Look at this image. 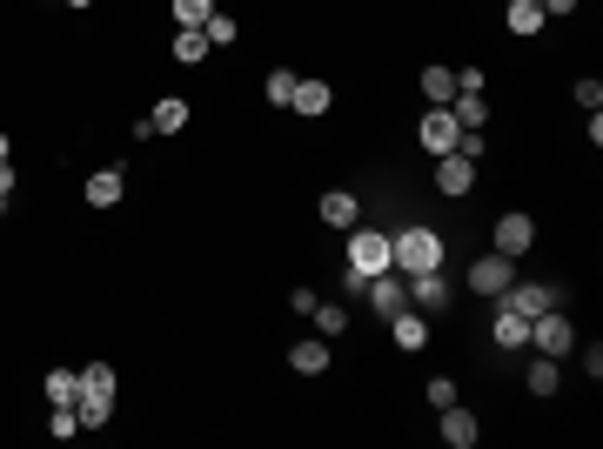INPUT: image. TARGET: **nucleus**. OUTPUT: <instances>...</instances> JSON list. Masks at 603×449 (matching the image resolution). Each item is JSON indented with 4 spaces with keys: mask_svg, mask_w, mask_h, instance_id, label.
Instances as JSON below:
<instances>
[{
    "mask_svg": "<svg viewBox=\"0 0 603 449\" xmlns=\"http://www.w3.org/2000/svg\"><path fill=\"white\" fill-rule=\"evenodd\" d=\"M389 255H396V269L402 275H429V269H443V235L423 222H409L389 235Z\"/></svg>",
    "mask_w": 603,
    "mask_h": 449,
    "instance_id": "obj_1",
    "label": "nucleus"
},
{
    "mask_svg": "<svg viewBox=\"0 0 603 449\" xmlns=\"http://www.w3.org/2000/svg\"><path fill=\"white\" fill-rule=\"evenodd\" d=\"M74 416H81V429H108V416H114V369L108 362H88V369H81Z\"/></svg>",
    "mask_w": 603,
    "mask_h": 449,
    "instance_id": "obj_2",
    "label": "nucleus"
},
{
    "mask_svg": "<svg viewBox=\"0 0 603 449\" xmlns=\"http://www.w3.org/2000/svg\"><path fill=\"white\" fill-rule=\"evenodd\" d=\"M382 269H396V255H389V235L382 228H349V275H382Z\"/></svg>",
    "mask_w": 603,
    "mask_h": 449,
    "instance_id": "obj_3",
    "label": "nucleus"
},
{
    "mask_svg": "<svg viewBox=\"0 0 603 449\" xmlns=\"http://www.w3.org/2000/svg\"><path fill=\"white\" fill-rule=\"evenodd\" d=\"M530 342H536V356H570V349H577V329H570V322H563L557 309H543V315H530Z\"/></svg>",
    "mask_w": 603,
    "mask_h": 449,
    "instance_id": "obj_4",
    "label": "nucleus"
},
{
    "mask_svg": "<svg viewBox=\"0 0 603 449\" xmlns=\"http://www.w3.org/2000/svg\"><path fill=\"white\" fill-rule=\"evenodd\" d=\"M416 141H423V155H456L463 128H456V114H449V108H429L423 128H416Z\"/></svg>",
    "mask_w": 603,
    "mask_h": 449,
    "instance_id": "obj_5",
    "label": "nucleus"
},
{
    "mask_svg": "<svg viewBox=\"0 0 603 449\" xmlns=\"http://www.w3.org/2000/svg\"><path fill=\"white\" fill-rule=\"evenodd\" d=\"M510 282H516L510 255H476V269H469V289H476V295H503Z\"/></svg>",
    "mask_w": 603,
    "mask_h": 449,
    "instance_id": "obj_6",
    "label": "nucleus"
},
{
    "mask_svg": "<svg viewBox=\"0 0 603 449\" xmlns=\"http://www.w3.org/2000/svg\"><path fill=\"white\" fill-rule=\"evenodd\" d=\"M530 242H536V222L530 215H496V255H530Z\"/></svg>",
    "mask_w": 603,
    "mask_h": 449,
    "instance_id": "obj_7",
    "label": "nucleus"
},
{
    "mask_svg": "<svg viewBox=\"0 0 603 449\" xmlns=\"http://www.w3.org/2000/svg\"><path fill=\"white\" fill-rule=\"evenodd\" d=\"M496 302H503V309H516V315H543V309H557V289H543V282H510Z\"/></svg>",
    "mask_w": 603,
    "mask_h": 449,
    "instance_id": "obj_8",
    "label": "nucleus"
},
{
    "mask_svg": "<svg viewBox=\"0 0 603 449\" xmlns=\"http://www.w3.org/2000/svg\"><path fill=\"white\" fill-rule=\"evenodd\" d=\"M362 295H369V302H376V315H396V309H409V282H402V275H369V282H362Z\"/></svg>",
    "mask_w": 603,
    "mask_h": 449,
    "instance_id": "obj_9",
    "label": "nucleus"
},
{
    "mask_svg": "<svg viewBox=\"0 0 603 449\" xmlns=\"http://www.w3.org/2000/svg\"><path fill=\"white\" fill-rule=\"evenodd\" d=\"M436 188H443L449 202L469 195V188H476V161H469V155H436Z\"/></svg>",
    "mask_w": 603,
    "mask_h": 449,
    "instance_id": "obj_10",
    "label": "nucleus"
},
{
    "mask_svg": "<svg viewBox=\"0 0 603 449\" xmlns=\"http://www.w3.org/2000/svg\"><path fill=\"white\" fill-rule=\"evenodd\" d=\"M409 302H416L423 315L449 309V282H443V269H429V275H409Z\"/></svg>",
    "mask_w": 603,
    "mask_h": 449,
    "instance_id": "obj_11",
    "label": "nucleus"
},
{
    "mask_svg": "<svg viewBox=\"0 0 603 449\" xmlns=\"http://www.w3.org/2000/svg\"><path fill=\"white\" fill-rule=\"evenodd\" d=\"M476 436H483V423H476L463 403H449V409H443V443H449V449H476Z\"/></svg>",
    "mask_w": 603,
    "mask_h": 449,
    "instance_id": "obj_12",
    "label": "nucleus"
},
{
    "mask_svg": "<svg viewBox=\"0 0 603 449\" xmlns=\"http://www.w3.org/2000/svg\"><path fill=\"white\" fill-rule=\"evenodd\" d=\"M289 369H295V376H329V336L295 342V349H289Z\"/></svg>",
    "mask_w": 603,
    "mask_h": 449,
    "instance_id": "obj_13",
    "label": "nucleus"
},
{
    "mask_svg": "<svg viewBox=\"0 0 603 449\" xmlns=\"http://www.w3.org/2000/svg\"><path fill=\"white\" fill-rule=\"evenodd\" d=\"M148 128H155V135H181V128H188V101H181V94H161L155 108H148Z\"/></svg>",
    "mask_w": 603,
    "mask_h": 449,
    "instance_id": "obj_14",
    "label": "nucleus"
},
{
    "mask_svg": "<svg viewBox=\"0 0 603 449\" xmlns=\"http://www.w3.org/2000/svg\"><path fill=\"white\" fill-rule=\"evenodd\" d=\"M389 322H396V349H423L429 342V315L423 309H396Z\"/></svg>",
    "mask_w": 603,
    "mask_h": 449,
    "instance_id": "obj_15",
    "label": "nucleus"
},
{
    "mask_svg": "<svg viewBox=\"0 0 603 449\" xmlns=\"http://www.w3.org/2000/svg\"><path fill=\"white\" fill-rule=\"evenodd\" d=\"M289 108H295V114H309V121H315V114H329V108H335L329 81H295V101H289Z\"/></svg>",
    "mask_w": 603,
    "mask_h": 449,
    "instance_id": "obj_16",
    "label": "nucleus"
},
{
    "mask_svg": "<svg viewBox=\"0 0 603 449\" xmlns=\"http://www.w3.org/2000/svg\"><path fill=\"white\" fill-rule=\"evenodd\" d=\"M128 195V181H121V168H101V175H88V208H114Z\"/></svg>",
    "mask_w": 603,
    "mask_h": 449,
    "instance_id": "obj_17",
    "label": "nucleus"
},
{
    "mask_svg": "<svg viewBox=\"0 0 603 449\" xmlns=\"http://www.w3.org/2000/svg\"><path fill=\"white\" fill-rule=\"evenodd\" d=\"M523 342H530V315H516V309L496 302V349H523Z\"/></svg>",
    "mask_w": 603,
    "mask_h": 449,
    "instance_id": "obj_18",
    "label": "nucleus"
},
{
    "mask_svg": "<svg viewBox=\"0 0 603 449\" xmlns=\"http://www.w3.org/2000/svg\"><path fill=\"white\" fill-rule=\"evenodd\" d=\"M356 195H349V188H329V195H322V222L329 228H356Z\"/></svg>",
    "mask_w": 603,
    "mask_h": 449,
    "instance_id": "obj_19",
    "label": "nucleus"
},
{
    "mask_svg": "<svg viewBox=\"0 0 603 449\" xmlns=\"http://www.w3.org/2000/svg\"><path fill=\"white\" fill-rule=\"evenodd\" d=\"M543 21H550V14H543L536 0H510V7H503V27H510V34H523V41H530Z\"/></svg>",
    "mask_w": 603,
    "mask_h": 449,
    "instance_id": "obj_20",
    "label": "nucleus"
},
{
    "mask_svg": "<svg viewBox=\"0 0 603 449\" xmlns=\"http://www.w3.org/2000/svg\"><path fill=\"white\" fill-rule=\"evenodd\" d=\"M423 101L429 108H449L456 101V68H423Z\"/></svg>",
    "mask_w": 603,
    "mask_h": 449,
    "instance_id": "obj_21",
    "label": "nucleus"
},
{
    "mask_svg": "<svg viewBox=\"0 0 603 449\" xmlns=\"http://www.w3.org/2000/svg\"><path fill=\"white\" fill-rule=\"evenodd\" d=\"M74 396H81V369H47V403L74 409Z\"/></svg>",
    "mask_w": 603,
    "mask_h": 449,
    "instance_id": "obj_22",
    "label": "nucleus"
},
{
    "mask_svg": "<svg viewBox=\"0 0 603 449\" xmlns=\"http://www.w3.org/2000/svg\"><path fill=\"white\" fill-rule=\"evenodd\" d=\"M523 382H530V396H550V389L563 382V362H557V356H536V362H530V376H523Z\"/></svg>",
    "mask_w": 603,
    "mask_h": 449,
    "instance_id": "obj_23",
    "label": "nucleus"
},
{
    "mask_svg": "<svg viewBox=\"0 0 603 449\" xmlns=\"http://www.w3.org/2000/svg\"><path fill=\"white\" fill-rule=\"evenodd\" d=\"M175 61H181V68L208 61V34H201V27H181V34H175Z\"/></svg>",
    "mask_w": 603,
    "mask_h": 449,
    "instance_id": "obj_24",
    "label": "nucleus"
},
{
    "mask_svg": "<svg viewBox=\"0 0 603 449\" xmlns=\"http://www.w3.org/2000/svg\"><path fill=\"white\" fill-rule=\"evenodd\" d=\"M309 315H315V329H322V336H329V342L342 336V329H349V309H342V302H315Z\"/></svg>",
    "mask_w": 603,
    "mask_h": 449,
    "instance_id": "obj_25",
    "label": "nucleus"
},
{
    "mask_svg": "<svg viewBox=\"0 0 603 449\" xmlns=\"http://www.w3.org/2000/svg\"><path fill=\"white\" fill-rule=\"evenodd\" d=\"M201 34H208V47H228L235 34H242V21H235V14H208V21H201Z\"/></svg>",
    "mask_w": 603,
    "mask_h": 449,
    "instance_id": "obj_26",
    "label": "nucleus"
},
{
    "mask_svg": "<svg viewBox=\"0 0 603 449\" xmlns=\"http://www.w3.org/2000/svg\"><path fill=\"white\" fill-rule=\"evenodd\" d=\"M268 101H275V108H289L295 101V74L289 68H268Z\"/></svg>",
    "mask_w": 603,
    "mask_h": 449,
    "instance_id": "obj_27",
    "label": "nucleus"
},
{
    "mask_svg": "<svg viewBox=\"0 0 603 449\" xmlns=\"http://www.w3.org/2000/svg\"><path fill=\"white\" fill-rule=\"evenodd\" d=\"M47 436H54V443H67V436H81V416H74V409H54V416H47Z\"/></svg>",
    "mask_w": 603,
    "mask_h": 449,
    "instance_id": "obj_28",
    "label": "nucleus"
},
{
    "mask_svg": "<svg viewBox=\"0 0 603 449\" xmlns=\"http://www.w3.org/2000/svg\"><path fill=\"white\" fill-rule=\"evenodd\" d=\"M208 14H215V0H175V21L181 27H201Z\"/></svg>",
    "mask_w": 603,
    "mask_h": 449,
    "instance_id": "obj_29",
    "label": "nucleus"
},
{
    "mask_svg": "<svg viewBox=\"0 0 603 449\" xmlns=\"http://www.w3.org/2000/svg\"><path fill=\"white\" fill-rule=\"evenodd\" d=\"M456 403V382L449 376H429V409H449Z\"/></svg>",
    "mask_w": 603,
    "mask_h": 449,
    "instance_id": "obj_30",
    "label": "nucleus"
},
{
    "mask_svg": "<svg viewBox=\"0 0 603 449\" xmlns=\"http://www.w3.org/2000/svg\"><path fill=\"white\" fill-rule=\"evenodd\" d=\"M577 108H590V114L603 108V81H590V74H583V81H577Z\"/></svg>",
    "mask_w": 603,
    "mask_h": 449,
    "instance_id": "obj_31",
    "label": "nucleus"
},
{
    "mask_svg": "<svg viewBox=\"0 0 603 449\" xmlns=\"http://www.w3.org/2000/svg\"><path fill=\"white\" fill-rule=\"evenodd\" d=\"M543 14H577V0H536Z\"/></svg>",
    "mask_w": 603,
    "mask_h": 449,
    "instance_id": "obj_32",
    "label": "nucleus"
},
{
    "mask_svg": "<svg viewBox=\"0 0 603 449\" xmlns=\"http://www.w3.org/2000/svg\"><path fill=\"white\" fill-rule=\"evenodd\" d=\"M67 7H94V0H67Z\"/></svg>",
    "mask_w": 603,
    "mask_h": 449,
    "instance_id": "obj_33",
    "label": "nucleus"
},
{
    "mask_svg": "<svg viewBox=\"0 0 603 449\" xmlns=\"http://www.w3.org/2000/svg\"><path fill=\"white\" fill-rule=\"evenodd\" d=\"M0 161H7V135H0Z\"/></svg>",
    "mask_w": 603,
    "mask_h": 449,
    "instance_id": "obj_34",
    "label": "nucleus"
}]
</instances>
